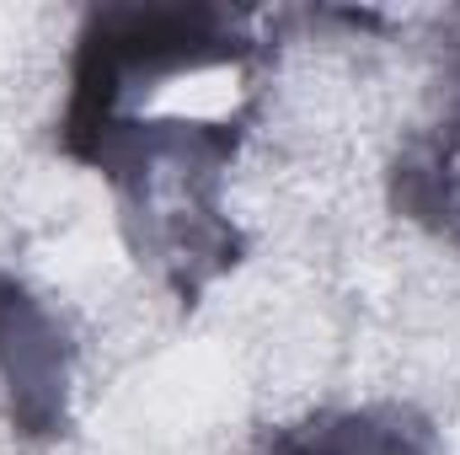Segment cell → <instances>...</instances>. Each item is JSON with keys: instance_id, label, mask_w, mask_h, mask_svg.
I'll list each match as a JSON object with an SVG mask.
<instances>
[{"instance_id": "6da1fadb", "label": "cell", "mask_w": 460, "mask_h": 455, "mask_svg": "<svg viewBox=\"0 0 460 455\" xmlns=\"http://www.w3.org/2000/svg\"><path fill=\"white\" fill-rule=\"evenodd\" d=\"M262 54L235 16L182 97L166 103L155 11H102L70 65L59 150L113 188L134 257L182 306L241 263V230L230 226L220 188L257 113Z\"/></svg>"}, {"instance_id": "7a4b0ae2", "label": "cell", "mask_w": 460, "mask_h": 455, "mask_svg": "<svg viewBox=\"0 0 460 455\" xmlns=\"http://www.w3.org/2000/svg\"><path fill=\"white\" fill-rule=\"evenodd\" d=\"M0 407L22 440L70 429V343L11 273H0Z\"/></svg>"}, {"instance_id": "3957f363", "label": "cell", "mask_w": 460, "mask_h": 455, "mask_svg": "<svg viewBox=\"0 0 460 455\" xmlns=\"http://www.w3.org/2000/svg\"><path fill=\"white\" fill-rule=\"evenodd\" d=\"M396 210L460 246V113L412 139L396 161Z\"/></svg>"}, {"instance_id": "277c9868", "label": "cell", "mask_w": 460, "mask_h": 455, "mask_svg": "<svg viewBox=\"0 0 460 455\" xmlns=\"http://www.w3.org/2000/svg\"><path fill=\"white\" fill-rule=\"evenodd\" d=\"M252 455H429V451L396 418H380V413H322V418H305L300 429L273 434L262 451Z\"/></svg>"}]
</instances>
